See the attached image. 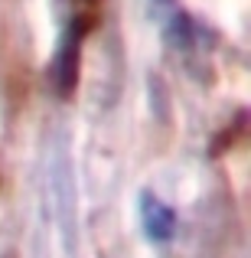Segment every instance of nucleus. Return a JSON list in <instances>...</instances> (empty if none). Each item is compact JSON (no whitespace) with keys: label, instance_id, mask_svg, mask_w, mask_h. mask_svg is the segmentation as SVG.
<instances>
[{"label":"nucleus","instance_id":"obj_1","mask_svg":"<svg viewBox=\"0 0 251 258\" xmlns=\"http://www.w3.org/2000/svg\"><path fill=\"white\" fill-rule=\"evenodd\" d=\"M144 7H147V13H150V20L163 30L170 46L186 49V46L193 43V36H196L193 33V20L180 10L176 0H144Z\"/></svg>","mask_w":251,"mask_h":258},{"label":"nucleus","instance_id":"obj_2","mask_svg":"<svg viewBox=\"0 0 251 258\" xmlns=\"http://www.w3.org/2000/svg\"><path fill=\"white\" fill-rule=\"evenodd\" d=\"M140 226H144V235L150 242H170L176 232V213L160 196L140 193Z\"/></svg>","mask_w":251,"mask_h":258},{"label":"nucleus","instance_id":"obj_3","mask_svg":"<svg viewBox=\"0 0 251 258\" xmlns=\"http://www.w3.org/2000/svg\"><path fill=\"white\" fill-rule=\"evenodd\" d=\"M78 46H82V23H72L62 36V46L56 52V85L62 95L75 88V72H78Z\"/></svg>","mask_w":251,"mask_h":258}]
</instances>
